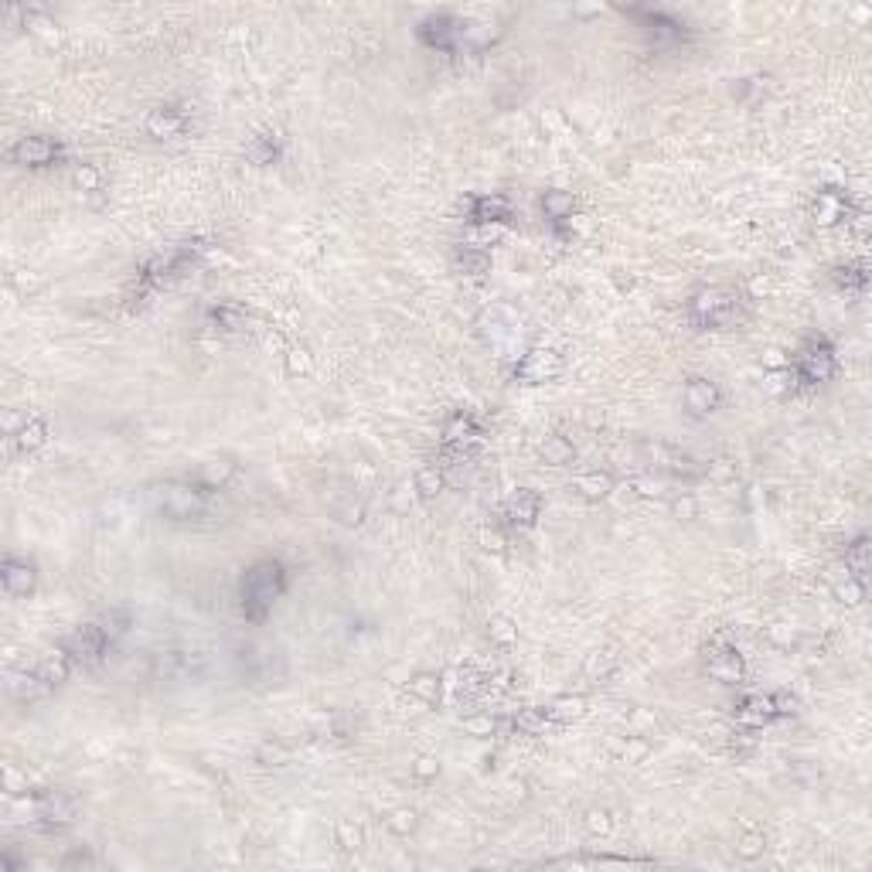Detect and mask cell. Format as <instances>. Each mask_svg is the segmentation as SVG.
<instances>
[{"mask_svg": "<svg viewBox=\"0 0 872 872\" xmlns=\"http://www.w3.org/2000/svg\"><path fill=\"white\" fill-rule=\"evenodd\" d=\"M283 590H287V569H283V562L276 559L256 562L249 573L242 576V590H239L242 614L249 621H263L273 610V603L283 597Z\"/></svg>", "mask_w": 872, "mask_h": 872, "instance_id": "1", "label": "cell"}, {"mask_svg": "<svg viewBox=\"0 0 872 872\" xmlns=\"http://www.w3.org/2000/svg\"><path fill=\"white\" fill-rule=\"evenodd\" d=\"M212 494H215V487L205 485V481L175 477V481L157 485L154 501L167 518H175V522H194V518H205V515H208Z\"/></svg>", "mask_w": 872, "mask_h": 872, "instance_id": "2", "label": "cell"}, {"mask_svg": "<svg viewBox=\"0 0 872 872\" xmlns=\"http://www.w3.org/2000/svg\"><path fill=\"white\" fill-rule=\"evenodd\" d=\"M739 314V293L729 287H709L689 300V321L696 328H726Z\"/></svg>", "mask_w": 872, "mask_h": 872, "instance_id": "3", "label": "cell"}, {"mask_svg": "<svg viewBox=\"0 0 872 872\" xmlns=\"http://www.w3.org/2000/svg\"><path fill=\"white\" fill-rule=\"evenodd\" d=\"M791 369H795L797 379H801V382H808V386H814V382H828V379L835 375V369H838V362H835V348L828 345V341L814 338V341H808V345L795 355Z\"/></svg>", "mask_w": 872, "mask_h": 872, "instance_id": "4", "label": "cell"}, {"mask_svg": "<svg viewBox=\"0 0 872 872\" xmlns=\"http://www.w3.org/2000/svg\"><path fill=\"white\" fill-rule=\"evenodd\" d=\"M110 644H113V640H110V634H106L102 623H82V627H76V631L69 634V640L61 644V651L72 658V664L89 668V664L102 661V655H106Z\"/></svg>", "mask_w": 872, "mask_h": 872, "instance_id": "5", "label": "cell"}, {"mask_svg": "<svg viewBox=\"0 0 872 872\" xmlns=\"http://www.w3.org/2000/svg\"><path fill=\"white\" fill-rule=\"evenodd\" d=\"M78 814V801L69 791H45L35 797V818L45 828H69Z\"/></svg>", "mask_w": 872, "mask_h": 872, "instance_id": "6", "label": "cell"}, {"mask_svg": "<svg viewBox=\"0 0 872 872\" xmlns=\"http://www.w3.org/2000/svg\"><path fill=\"white\" fill-rule=\"evenodd\" d=\"M61 157L59 140L52 136H20L18 143L11 147V160L20 164V167H48Z\"/></svg>", "mask_w": 872, "mask_h": 872, "instance_id": "7", "label": "cell"}, {"mask_svg": "<svg viewBox=\"0 0 872 872\" xmlns=\"http://www.w3.org/2000/svg\"><path fill=\"white\" fill-rule=\"evenodd\" d=\"M481 440V427L470 412H453L444 427V450L453 457H464L470 446Z\"/></svg>", "mask_w": 872, "mask_h": 872, "instance_id": "8", "label": "cell"}, {"mask_svg": "<svg viewBox=\"0 0 872 872\" xmlns=\"http://www.w3.org/2000/svg\"><path fill=\"white\" fill-rule=\"evenodd\" d=\"M420 38L427 41L429 48H440V52H453L460 41H464V24L450 14H436L420 24Z\"/></svg>", "mask_w": 872, "mask_h": 872, "instance_id": "9", "label": "cell"}, {"mask_svg": "<svg viewBox=\"0 0 872 872\" xmlns=\"http://www.w3.org/2000/svg\"><path fill=\"white\" fill-rule=\"evenodd\" d=\"M559 371H562L559 355L549 348H539V351H528V355H525L522 362H518V369H515V375H518L522 382L539 386V382H552Z\"/></svg>", "mask_w": 872, "mask_h": 872, "instance_id": "10", "label": "cell"}, {"mask_svg": "<svg viewBox=\"0 0 872 872\" xmlns=\"http://www.w3.org/2000/svg\"><path fill=\"white\" fill-rule=\"evenodd\" d=\"M45 423L38 416H24L18 423V416H7V450L11 453H28L35 446L45 444Z\"/></svg>", "mask_w": 872, "mask_h": 872, "instance_id": "11", "label": "cell"}, {"mask_svg": "<svg viewBox=\"0 0 872 872\" xmlns=\"http://www.w3.org/2000/svg\"><path fill=\"white\" fill-rule=\"evenodd\" d=\"M784 709H780V698L774 696H750L743 698L737 705V722L743 726H750V729H760V726H767V722H774Z\"/></svg>", "mask_w": 872, "mask_h": 872, "instance_id": "12", "label": "cell"}, {"mask_svg": "<svg viewBox=\"0 0 872 872\" xmlns=\"http://www.w3.org/2000/svg\"><path fill=\"white\" fill-rule=\"evenodd\" d=\"M705 668H709V675L722 685H733V681L743 679V658H739V651L733 644H716L713 651H709V661H705Z\"/></svg>", "mask_w": 872, "mask_h": 872, "instance_id": "13", "label": "cell"}, {"mask_svg": "<svg viewBox=\"0 0 872 872\" xmlns=\"http://www.w3.org/2000/svg\"><path fill=\"white\" fill-rule=\"evenodd\" d=\"M188 130V110L184 106H157L147 117V134L157 140H171Z\"/></svg>", "mask_w": 872, "mask_h": 872, "instance_id": "14", "label": "cell"}, {"mask_svg": "<svg viewBox=\"0 0 872 872\" xmlns=\"http://www.w3.org/2000/svg\"><path fill=\"white\" fill-rule=\"evenodd\" d=\"M0 580H4V590H7L11 597H28V593L35 590L38 573H35V566H31L28 559L7 556V559H4V569H0Z\"/></svg>", "mask_w": 872, "mask_h": 872, "instance_id": "15", "label": "cell"}, {"mask_svg": "<svg viewBox=\"0 0 872 872\" xmlns=\"http://www.w3.org/2000/svg\"><path fill=\"white\" fill-rule=\"evenodd\" d=\"M539 511H542V498L535 494V491H515L508 501H504V508H501V515L508 518V525H532L535 518H539Z\"/></svg>", "mask_w": 872, "mask_h": 872, "instance_id": "16", "label": "cell"}, {"mask_svg": "<svg viewBox=\"0 0 872 872\" xmlns=\"http://www.w3.org/2000/svg\"><path fill=\"white\" fill-rule=\"evenodd\" d=\"M845 215H849L845 194L835 192V188L818 192V198H814V222H818V225H838Z\"/></svg>", "mask_w": 872, "mask_h": 872, "instance_id": "17", "label": "cell"}, {"mask_svg": "<svg viewBox=\"0 0 872 872\" xmlns=\"http://www.w3.org/2000/svg\"><path fill=\"white\" fill-rule=\"evenodd\" d=\"M719 388L716 382H709V379H689V386H685V406L692 409L696 416H705V412H713L719 406Z\"/></svg>", "mask_w": 872, "mask_h": 872, "instance_id": "18", "label": "cell"}, {"mask_svg": "<svg viewBox=\"0 0 872 872\" xmlns=\"http://www.w3.org/2000/svg\"><path fill=\"white\" fill-rule=\"evenodd\" d=\"M508 218H511V205L501 194L470 198V222H508Z\"/></svg>", "mask_w": 872, "mask_h": 872, "instance_id": "19", "label": "cell"}, {"mask_svg": "<svg viewBox=\"0 0 872 872\" xmlns=\"http://www.w3.org/2000/svg\"><path fill=\"white\" fill-rule=\"evenodd\" d=\"M7 692L11 696L18 698V702H35V698H41V696H48L52 689L41 681V675L38 672H11V681H7Z\"/></svg>", "mask_w": 872, "mask_h": 872, "instance_id": "20", "label": "cell"}, {"mask_svg": "<svg viewBox=\"0 0 872 872\" xmlns=\"http://www.w3.org/2000/svg\"><path fill=\"white\" fill-rule=\"evenodd\" d=\"M72 668H76V664H72V658H69L65 651H55V655H48V658L41 661L35 672H38L41 681H45L48 689H59L61 681L69 679V672H72Z\"/></svg>", "mask_w": 872, "mask_h": 872, "instance_id": "21", "label": "cell"}, {"mask_svg": "<svg viewBox=\"0 0 872 872\" xmlns=\"http://www.w3.org/2000/svg\"><path fill=\"white\" fill-rule=\"evenodd\" d=\"M573 487H576V494H580V498H586V501H600V498H607V494H610L614 481H610V474L593 470V474H583V477H576V481H573Z\"/></svg>", "mask_w": 872, "mask_h": 872, "instance_id": "22", "label": "cell"}, {"mask_svg": "<svg viewBox=\"0 0 872 872\" xmlns=\"http://www.w3.org/2000/svg\"><path fill=\"white\" fill-rule=\"evenodd\" d=\"M246 311L242 307H235V304H218V307H212L208 311V324H212L215 330H242L246 328Z\"/></svg>", "mask_w": 872, "mask_h": 872, "instance_id": "23", "label": "cell"}, {"mask_svg": "<svg viewBox=\"0 0 872 872\" xmlns=\"http://www.w3.org/2000/svg\"><path fill=\"white\" fill-rule=\"evenodd\" d=\"M542 208H545V218H552V222H566V218H573L576 201H573V194H566V192H549L542 198Z\"/></svg>", "mask_w": 872, "mask_h": 872, "instance_id": "24", "label": "cell"}, {"mask_svg": "<svg viewBox=\"0 0 872 872\" xmlns=\"http://www.w3.org/2000/svg\"><path fill=\"white\" fill-rule=\"evenodd\" d=\"M845 566L852 569V576L859 583L866 580V569H869V542H866V539H855V542L845 549Z\"/></svg>", "mask_w": 872, "mask_h": 872, "instance_id": "25", "label": "cell"}, {"mask_svg": "<svg viewBox=\"0 0 872 872\" xmlns=\"http://www.w3.org/2000/svg\"><path fill=\"white\" fill-rule=\"evenodd\" d=\"M542 457H545V464H552V467L569 464V460H573V444H569L566 436H549V440L542 444Z\"/></svg>", "mask_w": 872, "mask_h": 872, "instance_id": "26", "label": "cell"}, {"mask_svg": "<svg viewBox=\"0 0 872 872\" xmlns=\"http://www.w3.org/2000/svg\"><path fill=\"white\" fill-rule=\"evenodd\" d=\"M583 705H586V702H583L580 696H576V698H559V702H552V705H549V713H552V719H556V722H569V719L583 716Z\"/></svg>", "mask_w": 872, "mask_h": 872, "instance_id": "27", "label": "cell"}, {"mask_svg": "<svg viewBox=\"0 0 872 872\" xmlns=\"http://www.w3.org/2000/svg\"><path fill=\"white\" fill-rule=\"evenodd\" d=\"M487 266H491L487 252H477V249H464V252H460V270L470 273V276H481V273H487Z\"/></svg>", "mask_w": 872, "mask_h": 872, "instance_id": "28", "label": "cell"}, {"mask_svg": "<svg viewBox=\"0 0 872 872\" xmlns=\"http://www.w3.org/2000/svg\"><path fill=\"white\" fill-rule=\"evenodd\" d=\"M416 485H420V491H423L427 498H429V494H440V487H444V470H440L436 464H433V467H423V470H420V481H416Z\"/></svg>", "mask_w": 872, "mask_h": 872, "instance_id": "29", "label": "cell"}, {"mask_svg": "<svg viewBox=\"0 0 872 872\" xmlns=\"http://www.w3.org/2000/svg\"><path fill=\"white\" fill-rule=\"evenodd\" d=\"M487 634L498 640V644H504V648H511L515 638H518V631L511 627V621H504V617H494V621L487 623Z\"/></svg>", "mask_w": 872, "mask_h": 872, "instance_id": "30", "label": "cell"}, {"mask_svg": "<svg viewBox=\"0 0 872 872\" xmlns=\"http://www.w3.org/2000/svg\"><path fill=\"white\" fill-rule=\"evenodd\" d=\"M409 689L423 698V702H436L440 698V679H433V675H420L416 681H409Z\"/></svg>", "mask_w": 872, "mask_h": 872, "instance_id": "31", "label": "cell"}, {"mask_svg": "<svg viewBox=\"0 0 872 872\" xmlns=\"http://www.w3.org/2000/svg\"><path fill=\"white\" fill-rule=\"evenodd\" d=\"M835 280H838L842 287H852V290H862V287H866V273H862V266H838V270H835Z\"/></svg>", "mask_w": 872, "mask_h": 872, "instance_id": "32", "label": "cell"}, {"mask_svg": "<svg viewBox=\"0 0 872 872\" xmlns=\"http://www.w3.org/2000/svg\"><path fill=\"white\" fill-rule=\"evenodd\" d=\"M760 842H763V835H756V832L743 835V838H739V845H737V852L743 855V859H756V855L763 852V845H760Z\"/></svg>", "mask_w": 872, "mask_h": 872, "instance_id": "33", "label": "cell"}, {"mask_svg": "<svg viewBox=\"0 0 872 872\" xmlns=\"http://www.w3.org/2000/svg\"><path fill=\"white\" fill-rule=\"evenodd\" d=\"M388 828H395L399 835H406L416 828V811H395L388 818Z\"/></svg>", "mask_w": 872, "mask_h": 872, "instance_id": "34", "label": "cell"}, {"mask_svg": "<svg viewBox=\"0 0 872 872\" xmlns=\"http://www.w3.org/2000/svg\"><path fill=\"white\" fill-rule=\"evenodd\" d=\"M586 828L593 835H607L610 832V814L607 811H590V818H586Z\"/></svg>", "mask_w": 872, "mask_h": 872, "instance_id": "35", "label": "cell"}, {"mask_svg": "<svg viewBox=\"0 0 872 872\" xmlns=\"http://www.w3.org/2000/svg\"><path fill=\"white\" fill-rule=\"evenodd\" d=\"M76 181H78V188H96L99 171H96V167H82V171L76 175Z\"/></svg>", "mask_w": 872, "mask_h": 872, "instance_id": "36", "label": "cell"}, {"mask_svg": "<svg viewBox=\"0 0 872 872\" xmlns=\"http://www.w3.org/2000/svg\"><path fill=\"white\" fill-rule=\"evenodd\" d=\"M341 838H345V849H348V852L351 849H362V832H358V828L351 832V825H341Z\"/></svg>", "mask_w": 872, "mask_h": 872, "instance_id": "37", "label": "cell"}, {"mask_svg": "<svg viewBox=\"0 0 872 872\" xmlns=\"http://www.w3.org/2000/svg\"><path fill=\"white\" fill-rule=\"evenodd\" d=\"M290 369H293V371H311V362H307V358H297V351H293Z\"/></svg>", "mask_w": 872, "mask_h": 872, "instance_id": "38", "label": "cell"}]
</instances>
